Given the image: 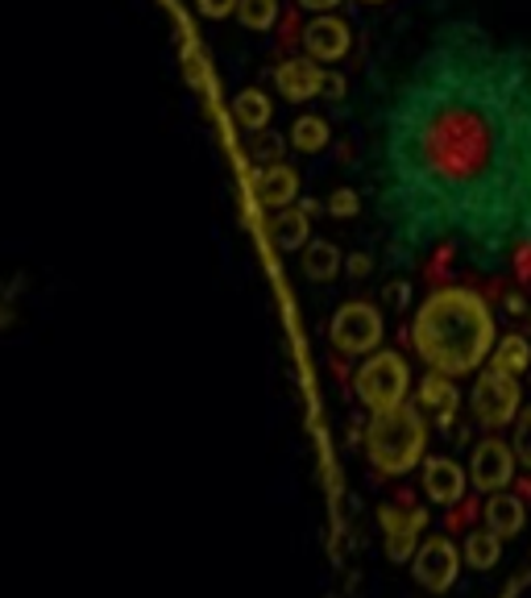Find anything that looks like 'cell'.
I'll return each instance as SVG.
<instances>
[{
	"label": "cell",
	"mask_w": 531,
	"mask_h": 598,
	"mask_svg": "<svg viewBox=\"0 0 531 598\" xmlns=\"http://www.w3.org/2000/svg\"><path fill=\"white\" fill-rule=\"evenodd\" d=\"M415 354L440 375H474L495 349V312L469 287H440L415 312Z\"/></svg>",
	"instance_id": "6da1fadb"
},
{
	"label": "cell",
	"mask_w": 531,
	"mask_h": 598,
	"mask_svg": "<svg viewBox=\"0 0 531 598\" xmlns=\"http://www.w3.org/2000/svg\"><path fill=\"white\" fill-rule=\"evenodd\" d=\"M361 441H365L370 465L399 479V474H407L424 462L428 424L412 403H394V408L370 411V420L361 424Z\"/></svg>",
	"instance_id": "7a4b0ae2"
},
{
	"label": "cell",
	"mask_w": 531,
	"mask_h": 598,
	"mask_svg": "<svg viewBox=\"0 0 531 598\" xmlns=\"http://www.w3.org/2000/svg\"><path fill=\"white\" fill-rule=\"evenodd\" d=\"M407 387H412L407 361H403V354H394V349L365 354V361L358 366V378H353L358 403L365 411H382V408L403 403V399H407Z\"/></svg>",
	"instance_id": "3957f363"
},
{
	"label": "cell",
	"mask_w": 531,
	"mask_h": 598,
	"mask_svg": "<svg viewBox=\"0 0 531 598\" xmlns=\"http://www.w3.org/2000/svg\"><path fill=\"white\" fill-rule=\"evenodd\" d=\"M328 337L344 358H365L382 345V312L374 304H344L332 312Z\"/></svg>",
	"instance_id": "277c9868"
},
{
	"label": "cell",
	"mask_w": 531,
	"mask_h": 598,
	"mask_svg": "<svg viewBox=\"0 0 531 598\" xmlns=\"http://www.w3.org/2000/svg\"><path fill=\"white\" fill-rule=\"evenodd\" d=\"M519 403H523V395H519V382L511 375H498V370H481L478 382H474V399H469V408L478 416L486 428H502L511 424L514 416H519Z\"/></svg>",
	"instance_id": "5b68a950"
},
{
	"label": "cell",
	"mask_w": 531,
	"mask_h": 598,
	"mask_svg": "<svg viewBox=\"0 0 531 598\" xmlns=\"http://www.w3.org/2000/svg\"><path fill=\"white\" fill-rule=\"evenodd\" d=\"M412 574L415 581L424 586V590H432V595H445V590H453V581H457V574H461V548L453 545L448 536H432V541H424V545L412 553Z\"/></svg>",
	"instance_id": "8992f818"
},
{
	"label": "cell",
	"mask_w": 531,
	"mask_h": 598,
	"mask_svg": "<svg viewBox=\"0 0 531 598\" xmlns=\"http://www.w3.org/2000/svg\"><path fill=\"white\" fill-rule=\"evenodd\" d=\"M469 486H478L486 495H495V491H507L514 479V453L511 444L495 441V437H486V441L474 444V453H469Z\"/></svg>",
	"instance_id": "52a82bcc"
},
{
	"label": "cell",
	"mask_w": 531,
	"mask_h": 598,
	"mask_svg": "<svg viewBox=\"0 0 531 598\" xmlns=\"http://www.w3.org/2000/svg\"><path fill=\"white\" fill-rule=\"evenodd\" d=\"M378 524H382L386 557H391V562H412L415 541H420V532L428 528V512H424V507H415V512L382 507V512H378Z\"/></svg>",
	"instance_id": "ba28073f"
},
{
	"label": "cell",
	"mask_w": 531,
	"mask_h": 598,
	"mask_svg": "<svg viewBox=\"0 0 531 598\" xmlns=\"http://www.w3.org/2000/svg\"><path fill=\"white\" fill-rule=\"evenodd\" d=\"M353 46V34H349V25L341 18H332V13H316V18L304 25V51L308 59L316 63H337L344 59Z\"/></svg>",
	"instance_id": "9c48e42d"
},
{
	"label": "cell",
	"mask_w": 531,
	"mask_h": 598,
	"mask_svg": "<svg viewBox=\"0 0 531 598\" xmlns=\"http://www.w3.org/2000/svg\"><path fill=\"white\" fill-rule=\"evenodd\" d=\"M469 491V474H465L461 462L453 458H428L424 462V495L440 507H457Z\"/></svg>",
	"instance_id": "30bf717a"
},
{
	"label": "cell",
	"mask_w": 531,
	"mask_h": 598,
	"mask_svg": "<svg viewBox=\"0 0 531 598\" xmlns=\"http://www.w3.org/2000/svg\"><path fill=\"white\" fill-rule=\"evenodd\" d=\"M254 196L266 208H291V200H299V171L287 162H266L254 175Z\"/></svg>",
	"instance_id": "8fae6325"
},
{
	"label": "cell",
	"mask_w": 531,
	"mask_h": 598,
	"mask_svg": "<svg viewBox=\"0 0 531 598\" xmlns=\"http://www.w3.org/2000/svg\"><path fill=\"white\" fill-rule=\"evenodd\" d=\"M320 75H325V67H316V59H287L275 71V84L287 101H311L320 92Z\"/></svg>",
	"instance_id": "7c38bea8"
},
{
	"label": "cell",
	"mask_w": 531,
	"mask_h": 598,
	"mask_svg": "<svg viewBox=\"0 0 531 598\" xmlns=\"http://www.w3.org/2000/svg\"><path fill=\"white\" fill-rule=\"evenodd\" d=\"M457 387H453V378L440 375V370H432V375H424V382H420V408L436 411V424L448 428L453 420H457Z\"/></svg>",
	"instance_id": "4fadbf2b"
},
{
	"label": "cell",
	"mask_w": 531,
	"mask_h": 598,
	"mask_svg": "<svg viewBox=\"0 0 531 598\" xmlns=\"http://www.w3.org/2000/svg\"><path fill=\"white\" fill-rule=\"evenodd\" d=\"M270 238L283 254H291V250H304L311 241V217L304 208H283L275 221H270Z\"/></svg>",
	"instance_id": "5bb4252c"
},
{
	"label": "cell",
	"mask_w": 531,
	"mask_h": 598,
	"mask_svg": "<svg viewBox=\"0 0 531 598\" xmlns=\"http://www.w3.org/2000/svg\"><path fill=\"white\" fill-rule=\"evenodd\" d=\"M523 520H528V512H523V503L514 495H507V491H495L490 495V503H486V528L495 532V536H514V532H523Z\"/></svg>",
	"instance_id": "9a60e30c"
},
{
	"label": "cell",
	"mask_w": 531,
	"mask_h": 598,
	"mask_svg": "<svg viewBox=\"0 0 531 598\" xmlns=\"http://www.w3.org/2000/svg\"><path fill=\"white\" fill-rule=\"evenodd\" d=\"M528 366H531V342H528V337L511 333V337L495 342V349H490V370L519 378L523 370H528Z\"/></svg>",
	"instance_id": "2e32d148"
},
{
	"label": "cell",
	"mask_w": 531,
	"mask_h": 598,
	"mask_svg": "<svg viewBox=\"0 0 531 598\" xmlns=\"http://www.w3.org/2000/svg\"><path fill=\"white\" fill-rule=\"evenodd\" d=\"M233 117H237L241 129L257 134V129H266V125H270V117H275V104H270V96H266V92L245 87L237 101H233Z\"/></svg>",
	"instance_id": "e0dca14e"
},
{
	"label": "cell",
	"mask_w": 531,
	"mask_h": 598,
	"mask_svg": "<svg viewBox=\"0 0 531 598\" xmlns=\"http://www.w3.org/2000/svg\"><path fill=\"white\" fill-rule=\"evenodd\" d=\"M341 262L344 258L332 241H308V245H304V274L316 279V283L337 279V274H341Z\"/></svg>",
	"instance_id": "ac0fdd59"
},
{
	"label": "cell",
	"mask_w": 531,
	"mask_h": 598,
	"mask_svg": "<svg viewBox=\"0 0 531 598\" xmlns=\"http://www.w3.org/2000/svg\"><path fill=\"white\" fill-rule=\"evenodd\" d=\"M461 562L469 565V569H495V565L502 562V536H495L490 528L469 532L461 548Z\"/></svg>",
	"instance_id": "d6986e66"
},
{
	"label": "cell",
	"mask_w": 531,
	"mask_h": 598,
	"mask_svg": "<svg viewBox=\"0 0 531 598\" xmlns=\"http://www.w3.org/2000/svg\"><path fill=\"white\" fill-rule=\"evenodd\" d=\"M291 146L304 155H316L328 146V120L325 117H299L291 125Z\"/></svg>",
	"instance_id": "ffe728a7"
},
{
	"label": "cell",
	"mask_w": 531,
	"mask_h": 598,
	"mask_svg": "<svg viewBox=\"0 0 531 598\" xmlns=\"http://www.w3.org/2000/svg\"><path fill=\"white\" fill-rule=\"evenodd\" d=\"M245 30H270L278 21V0H237L233 9Z\"/></svg>",
	"instance_id": "44dd1931"
},
{
	"label": "cell",
	"mask_w": 531,
	"mask_h": 598,
	"mask_svg": "<svg viewBox=\"0 0 531 598\" xmlns=\"http://www.w3.org/2000/svg\"><path fill=\"white\" fill-rule=\"evenodd\" d=\"M514 458H519V465H528L531 470V408L519 411V420H514Z\"/></svg>",
	"instance_id": "7402d4cb"
},
{
	"label": "cell",
	"mask_w": 531,
	"mask_h": 598,
	"mask_svg": "<svg viewBox=\"0 0 531 598\" xmlns=\"http://www.w3.org/2000/svg\"><path fill=\"white\" fill-rule=\"evenodd\" d=\"M358 208H361L358 191L341 188V191H332V196H328V212H332L337 221H344V217H358Z\"/></svg>",
	"instance_id": "603a6c76"
},
{
	"label": "cell",
	"mask_w": 531,
	"mask_h": 598,
	"mask_svg": "<svg viewBox=\"0 0 531 598\" xmlns=\"http://www.w3.org/2000/svg\"><path fill=\"white\" fill-rule=\"evenodd\" d=\"M382 300H386V308L403 312L407 308V300H412V283H407V279H394L391 287L382 291Z\"/></svg>",
	"instance_id": "cb8c5ba5"
},
{
	"label": "cell",
	"mask_w": 531,
	"mask_h": 598,
	"mask_svg": "<svg viewBox=\"0 0 531 598\" xmlns=\"http://www.w3.org/2000/svg\"><path fill=\"white\" fill-rule=\"evenodd\" d=\"M254 155L262 158V162H283V137H275V134L257 137Z\"/></svg>",
	"instance_id": "d4e9b609"
},
{
	"label": "cell",
	"mask_w": 531,
	"mask_h": 598,
	"mask_svg": "<svg viewBox=\"0 0 531 598\" xmlns=\"http://www.w3.org/2000/svg\"><path fill=\"white\" fill-rule=\"evenodd\" d=\"M316 96H325V101H341L344 96V75H337V71H325L320 75V92Z\"/></svg>",
	"instance_id": "484cf974"
},
{
	"label": "cell",
	"mask_w": 531,
	"mask_h": 598,
	"mask_svg": "<svg viewBox=\"0 0 531 598\" xmlns=\"http://www.w3.org/2000/svg\"><path fill=\"white\" fill-rule=\"evenodd\" d=\"M195 4H200L204 18H229L237 9V0H195Z\"/></svg>",
	"instance_id": "4316f807"
},
{
	"label": "cell",
	"mask_w": 531,
	"mask_h": 598,
	"mask_svg": "<svg viewBox=\"0 0 531 598\" xmlns=\"http://www.w3.org/2000/svg\"><path fill=\"white\" fill-rule=\"evenodd\" d=\"M341 266H349L353 279H365L370 274V254H349V262H341Z\"/></svg>",
	"instance_id": "83f0119b"
},
{
	"label": "cell",
	"mask_w": 531,
	"mask_h": 598,
	"mask_svg": "<svg viewBox=\"0 0 531 598\" xmlns=\"http://www.w3.org/2000/svg\"><path fill=\"white\" fill-rule=\"evenodd\" d=\"M299 4H304V9H311V13H332L341 0H299Z\"/></svg>",
	"instance_id": "f1b7e54d"
},
{
	"label": "cell",
	"mask_w": 531,
	"mask_h": 598,
	"mask_svg": "<svg viewBox=\"0 0 531 598\" xmlns=\"http://www.w3.org/2000/svg\"><path fill=\"white\" fill-rule=\"evenodd\" d=\"M502 308L511 312V316H523V312H528V304H523V295H507V304H502Z\"/></svg>",
	"instance_id": "f546056e"
},
{
	"label": "cell",
	"mask_w": 531,
	"mask_h": 598,
	"mask_svg": "<svg viewBox=\"0 0 531 598\" xmlns=\"http://www.w3.org/2000/svg\"><path fill=\"white\" fill-rule=\"evenodd\" d=\"M365 4H382V0H365Z\"/></svg>",
	"instance_id": "4dcf8cb0"
},
{
	"label": "cell",
	"mask_w": 531,
	"mask_h": 598,
	"mask_svg": "<svg viewBox=\"0 0 531 598\" xmlns=\"http://www.w3.org/2000/svg\"><path fill=\"white\" fill-rule=\"evenodd\" d=\"M528 321H531V308H528Z\"/></svg>",
	"instance_id": "1f68e13d"
}]
</instances>
